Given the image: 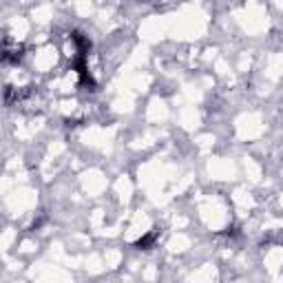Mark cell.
Here are the masks:
<instances>
[{
    "label": "cell",
    "mask_w": 283,
    "mask_h": 283,
    "mask_svg": "<svg viewBox=\"0 0 283 283\" xmlns=\"http://www.w3.org/2000/svg\"><path fill=\"white\" fill-rule=\"evenodd\" d=\"M25 56V47L18 42H4L0 44V62L2 64H18Z\"/></svg>",
    "instance_id": "obj_1"
},
{
    "label": "cell",
    "mask_w": 283,
    "mask_h": 283,
    "mask_svg": "<svg viewBox=\"0 0 283 283\" xmlns=\"http://www.w3.org/2000/svg\"><path fill=\"white\" fill-rule=\"evenodd\" d=\"M155 241H157V230H150L148 234H144L142 239H137L135 248H140V250H150V248L155 246Z\"/></svg>",
    "instance_id": "obj_2"
},
{
    "label": "cell",
    "mask_w": 283,
    "mask_h": 283,
    "mask_svg": "<svg viewBox=\"0 0 283 283\" xmlns=\"http://www.w3.org/2000/svg\"><path fill=\"white\" fill-rule=\"evenodd\" d=\"M73 42L78 44V53H80V56L86 57L88 49H91V42H88V38H84V35L80 33V31H75V33H73Z\"/></svg>",
    "instance_id": "obj_3"
}]
</instances>
